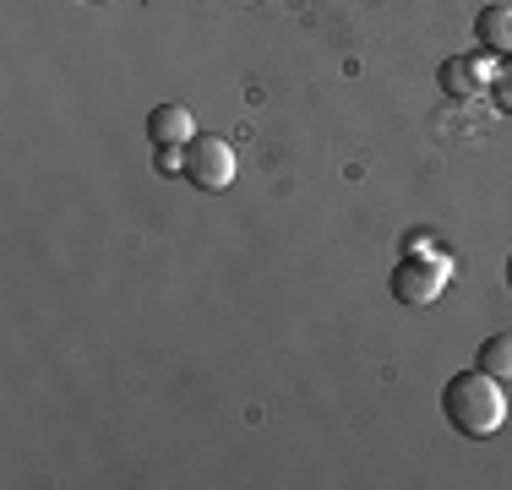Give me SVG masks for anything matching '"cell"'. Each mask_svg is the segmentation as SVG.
I'll return each instance as SVG.
<instances>
[{
	"label": "cell",
	"instance_id": "cell-10",
	"mask_svg": "<svg viewBox=\"0 0 512 490\" xmlns=\"http://www.w3.org/2000/svg\"><path fill=\"white\" fill-rule=\"evenodd\" d=\"M507 289H512V256H507Z\"/></svg>",
	"mask_w": 512,
	"mask_h": 490
},
{
	"label": "cell",
	"instance_id": "cell-7",
	"mask_svg": "<svg viewBox=\"0 0 512 490\" xmlns=\"http://www.w3.org/2000/svg\"><path fill=\"white\" fill-rule=\"evenodd\" d=\"M474 365H480L485 376H496V382H512V333H491L480 343V354H474Z\"/></svg>",
	"mask_w": 512,
	"mask_h": 490
},
{
	"label": "cell",
	"instance_id": "cell-11",
	"mask_svg": "<svg viewBox=\"0 0 512 490\" xmlns=\"http://www.w3.org/2000/svg\"><path fill=\"white\" fill-rule=\"evenodd\" d=\"M246 6H256V0H246Z\"/></svg>",
	"mask_w": 512,
	"mask_h": 490
},
{
	"label": "cell",
	"instance_id": "cell-5",
	"mask_svg": "<svg viewBox=\"0 0 512 490\" xmlns=\"http://www.w3.org/2000/svg\"><path fill=\"white\" fill-rule=\"evenodd\" d=\"M148 137H153V147H186L197 137V120H191L186 104H158L148 115Z\"/></svg>",
	"mask_w": 512,
	"mask_h": 490
},
{
	"label": "cell",
	"instance_id": "cell-6",
	"mask_svg": "<svg viewBox=\"0 0 512 490\" xmlns=\"http://www.w3.org/2000/svg\"><path fill=\"white\" fill-rule=\"evenodd\" d=\"M474 44L485 55H512V6H480L474 17Z\"/></svg>",
	"mask_w": 512,
	"mask_h": 490
},
{
	"label": "cell",
	"instance_id": "cell-2",
	"mask_svg": "<svg viewBox=\"0 0 512 490\" xmlns=\"http://www.w3.org/2000/svg\"><path fill=\"white\" fill-rule=\"evenodd\" d=\"M447 278H453V256L436 251V245H425V251H404V256H398L387 289H393L398 305H436V294L447 289Z\"/></svg>",
	"mask_w": 512,
	"mask_h": 490
},
{
	"label": "cell",
	"instance_id": "cell-3",
	"mask_svg": "<svg viewBox=\"0 0 512 490\" xmlns=\"http://www.w3.org/2000/svg\"><path fill=\"white\" fill-rule=\"evenodd\" d=\"M180 175L191 180L197 191H224L235 180V147L224 137H191L186 142V169Z\"/></svg>",
	"mask_w": 512,
	"mask_h": 490
},
{
	"label": "cell",
	"instance_id": "cell-4",
	"mask_svg": "<svg viewBox=\"0 0 512 490\" xmlns=\"http://www.w3.org/2000/svg\"><path fill=\"white\" fill-rule=\"evenodd\" d=\"M491 77H496V66H491V55H447L442 60V71H436V82H442V93L447 98H458V104H469V98H480L485 88H491Z\"/></svg>",
	"mask_w": 512,
	"mask_h": 490
},
{
	"label": "cell",
	"instance_id": "cell-8",
	"mask_svg": "<svg viewBox=\"0 0 512 490\" xmlns=\"http://www.w3.org/2000/svg\"><path fill=\"white\" fill-rule=\"evenodd\" d=\"M491 98H496V109H502V115H512V55H502V66H496Z\"/></svg>",
	"mask_w": 512,
	"mask_h": 490
},
{
	"label": "cell",
	"instance_id": "cell-9",
	"mask_svg": "<svg viewBox=\"0 0 512 490\" xmlns=\"http://www.w3.org/2000/svg\"><path fill=\"white\" fill-rule=\"evenodd\" d=\"M186 169V147H158V175H180Z\"/></svg>",
	"mask_w": 512,
	"mask_h": 490
},
{
	"label": "cell",
	"instance_id": "cell-1",
	"mask_svg": "<svg viewBox=\"0 0 512 490\" xmlns=\"http://www.w3.org/2000/svg\"><path fill=\"white\" fill-rule=\"evenodd\" d=\"M442 414H447V425L469 441L496 436L507 425V392L496 376H485L480 365H474V371H458L453 382L442 387Z\"/></svg>",
	"mask_w": 512,
	"mask_h": 490
}]
</instances>
